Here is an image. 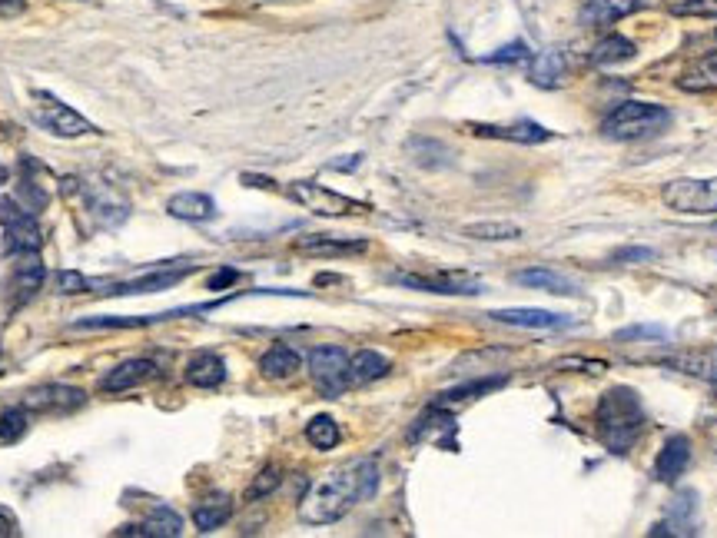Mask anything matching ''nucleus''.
Here are the masks:
<instances>
[{"label": "nucleus", "mask_w": 717, "mask_h": 538, "mask_svg": "<svg viewBox=\"0 0 717 538\" xmlns=\"http://www.w3.org/2000/svg\"><path fill=\"white\" fill-rule=\"evenodd\" d=\"M153 372H157V362H150V359L120 362L117 369H110L107 376L100 379V389H103V392H127V389H137V386H143L147 379H153Z\"/></svg>", "instance_id": "13"}, {"label": "nucleus", "mask_w": 717, "mask_h": 538, "mask_svg": "<svg viewBox=\"0 0 717 538\" xmlns=\"http://www.w3.org/2000/svg\"><path fill=\"white\" fill-rule=\"evenodd\" d=\"M299 253L306 256H352L366 253V240H339V236H306L296 243Z\"/></svg>", "instance_id": "24"}, {"label": "nucleus", "mask_w": 717, "mask_h": 538, "mask_svg": "<svg viewBox=\"0 0 717 538\" xmlns=\"http://www.w3.org/2000/svg\"><path fill=\"white\" fill-rule=\"evenodd\" d=\"M20 10H24V0H10V4H0V17L20 14Z\"/></svg>", "instance_id": "42"}, {"label": "nucleus", "mask_w": 717, "mask_h": 538, "mask_svg": "<svg viewBox=\"0 0 717 538\" xmlns=\"http://www.w3.org/2000/svg\"><path fill=\"white\" fill-rule=\"evenodd\" d=\"M27 432V412L24 409H7L0 416V442H14Z\"/></svg>", "instance_id": "34"}, {"label": "nucleus", "mask_w": 717, "mask_h": 538, "mask_svg": "<svg viewBox=\"0 0 717 538\" xmlns=\"http://www.w3.org/2000/svg\"><path fill=\"white\" fill-rule=\"evenodd\" d=\"M306 439L313 442V449L319 452H329L339 446V426L332 416H316L313 422L306 426Z\"/></svg>", "instance_id": "31"}, {"label": "nucleus", "mask_w": 717, "mask_h": 538, "mask_svg": "<svg viewBox=\"0 0 717 538\" xmlns=\"http://www.w3.org/2000/svg\"><path fill=\"white\" fill-rule=\"evenodd\" d=\"M565 57H561V50H545V54L535 57L532 64V84L545 87V90H555L565 84Z\"/></svg>", "instance_id": "27"}, {"label": "nucleus", "mask_w": 717, "mask_h": 538, "mask_svg": "<svg viewBox=\"0 0 717 538\" xmlns=\"http://www.w3.org/2000/svg\"><path fill=\"white\" fill-rule=\"evenodd\" d=\"M495 323L518 326V329H565L571 326V316L565 313H548V309H495L488 313Z\"/></svg>", "instance_id": "12"}, {"label": "nucleus", "mask_w": 717, "mask_h": 538, "mask_svg": "<svg viewBox=\"0 0 717 538\" xmlns=\"http://www.w3.org/2000/svg\"><path fill=\"white\" fill-rule=\"evenodd\" d=\"M694 509H698V495L681 492L671 505L668 522L654 525L651 535H698V522H694Z\"/></svg>", "instance_id": "16"}, {"label": "nucleus", "mask_w": 717, "mask_h": 538, "mask_svg": "<svg viewBox=\"0 0 717 538\" xmlns=\"http://www.w3.org/2000/svg\"><path fill=\"white\" fill-rule=\"evenodd\" d=\"M651 0H585L578 10V20L585 27H608L618 24L631 14H638L641 7H648Z\"/></svg>", "instance_id": "9"}, {"label": "nucleus", "mask_w": 717, "mask_h": 538, "mask_svg": "<svg viewBox=\"0 0 717 538\" xmlns=\"http://www.w3.org/2000/svg\"><path fill=\"white\" fill-rule=\"evenodd\" d=\"M57 293H64V296H74V293H83L87 289V279H83L80 273H70V269H64V273H57Z\"/></svg>", "instance_id": "37"}, {"label": "nucleus", "mask_w": 717, "mask_h": 538, "mask_svg": "<svg viewBox=\"0 0 717 538\" xmlns=\"http://www.w3.org/2000/svg\"><path fill=\"white\" fill-rule=\"evenodd\" d=\"M661 200L674 213L711 216V213H717V177H708V180H691V177L671 180V183H664Z\"/></svg>", "instance_id": "4"}, {"label": "nucleus", "mask_w": 717, "mask_h": 538, "mask_svg": "<svg viewBox=\"0 0 717 538\" xmlns=\"http://www.w3.org/2000/svg\"><path fill=\"white\" fill-rule=\"evenodd\" d=\"M674 17H717V0H678L671 4Z\"/></svg>", "instance_id": "35"}, {"label": "nucleus", "mask_w": 717, "mask_h": 538, "mask_svg": "<svg viewBox=\"0 0 717 538\" xmlns=\"http://www.w3.org/2000/svg\"><path fill=\"white\" fill-rule=\"evenodd\" d=\"M230 283H236V269H220V273L210 279V289H223Z\"/></svg>", "instance_id": "40"}, {"label": "nucleus", "mask_w": 717, "mask_h": 538, "mask_svg": "<svg viewBox=\"0 0 717 538\" xmlns=\"http://www.w3.org/2000/svg\"><path fill=\"white\" fill-rule=\"evenodd\" d=\"M515 283L542 289V293H552V296H578V286L571 283L568 276H561V273H555V269H548V266L522 269V273H515Z\"/></svg>", "instance_id": "19"}, {"label": "nucleus", "mask_w": 717, "mask_h": 538, "mask_svg": "<svg viewBox=\"0 0 717 538\" xmlns=\"http://www.w3.org/2000/svg\"><path fill=\"white\" fill-rule=\"evenodd\" d=\"M392 283L425 289V293H445V296H475L482 293V283L465 273H442V276H412V273H392Z\"/></svg>", "instance_id": "8"}, {"label": "nucleus", "mask_w": 717, "mask_h": 538, "mask_svg": "<svg viewBox=\"0 0 717 538\" xmlns=\"http://www.w3.org/2000/svg\"><path fill=\"white\" fill-rule=\"evenodd\" d=\"M289 196H293L299 206H306L309 213H316V216H346V213H359L362 210L359 200H349V196L332 193V190H326V186L309 183V180H299V183L289 186Z\"/></svg>", "instance_id": "6"}, {"label": "nucleus", "mask_w": 717, "mask_h": 538, "mask_svg": "<svg viewBox=\"0 0 717 538\" xmlns=\"http://www.w3.org/2000/svg\"><path fill=\"white\" fill-rule=\"evenodd\" d=\"M143 529H147V535H153V538H176V535H183V515L160 505V509H153L147 515Z\"/></svg>", "instance_id": "29"}, {"label": "nucleus", "mask_w": 717, "mask_h": 538, "mask_svg": "<svg viewBox=\"0 0 717 538\" xmlns=\"http://www.w3.org/2000/svg\"><path fill=\"white\" fill-rule=\"evenodd\" d=\"M498 386H505V376H492V379H478V382H469V386H459L452 392H445V396L435 402V406H455V402H469V399H478L485 396V392H492Z\"/></svg>", "instance_id": "30"}, {"label": "nucleus", "mask_w": 717, "mask_h": 538, "mask_svg": "<svg viewBox=\"0 0 717 538\" xmlns=\"http://www.w3.org/2000/svg\"><path fill=\"white\" fill-rule=\"evenodd\" d=\"M668 123H671L668 107L644 103V100H625L605 117L601 133H605L608 140L628 143V140H648V137H654V133H661Z\"/></svg>", "instance_id": "3"}, {"label": "nucleus", "mask_w": 717, "mask_h": 538, "mask_svg": "<svg viewBox=\"0 0 717 538\" xmlns=\"http://www.w3.org/2000/svg\"><path fill=\"white\" fill-rule=\"evenodd\" d=\"M528 57H532V50H528L522 40H515V44H508L498 50V54L488 57V64H518V60H528Z\"/></svg>", "instance_id": "36"}, {"label": "nucleus", "mask_w": 717, "mask_h": 538, "mask_svg": "<svg viewBox=\"0 0 717 538\" xmlns=\"http://www.w3.org/2000/svg\"><path fill=\"white\" fill-rule=\"evenodd\" d=\"M166 210H170V216H176V220L203 223V220H213L216 216V200L206 193H176V196H170Z\"/></svg>", "instance_id": "18"}, {"label": "nucleus", "mask_w": 717, "mask_h": 538, "mask_svg": "<svg viewBox=\"0 0 717 538\" xmlns=\"http://www.w3.org/2000/svg\"><path fill=\"white\" fill-rule=\"evenodd\" d=\"M233 515V499L230 495H213V499H206L203 505H196L193 512V522L200 532H216L220 525L230 522Z\"/></svg>", "instance_id": "26"}, {"label": "nucleus", "mask_w": 717, "mask_h": 538, "mask_svg": "<svg viewBox=\"0 0 717 538\" xmlns=\"http://www.w3.org/2000/svg\"><path fill=\"white\" fill-rule=\"evenodd\" d=\"M379 489V465L376 459H356L342 469L329 472L299 505V519L306 525H332L346 515L352 505L372 499Z\"/></svg>", "instance_id": "1"}, {"label": "nucleus", "mask_w": 717, "mask_h": 538, "mask_svg": "<svg viewBox=\"0 0 717 538\" xmlns=\"http://www.w3.org/2000/svg\"><path fill=\"white\" fill-rule=\"evenodd\" d=\"M299 366H303V359H299L296 349L286 343L269 346L263 359H259V372H263L266 379H293Z\"/></svg>", "instance_id": "21"}, {"label": "nucleus", "mask_w": 717, "mask_h": 538, "mask_svg": "<svg viewBox=\"0 0 717 538\" xmlns=\"http://www.w3.org/2000/svg\"><path fill=\"white\" fill-rule=\"evenodd\" d=\"M37 100H40L37 123L40 127H47L50 133H57V137H87V133H93L90 120H83L80 113L64 107L60 100L47 97V93H37Z\"/></svg>", "instance_id": "7"}, {"label": "nucleus", "mask_w": 717, "mask_h": 538, "mask_svg": "<svg viewBox=\"0 0 717 538\" xmlns=\"http://www.w3.org/2000/svg\"><path fill=\"white\" fill-rule=\"evenodd\" d=\"M635 44H631L628 37H621V34H608V37H601L595 47H591V64H598V67H615V64H625V60L635 57Z\"/></svg>", "instance_id": "25"}, {"label": "nucleus", "mask_w": 717, "mask_h": 538, "mask_svg": "<svg viewBox=\"0 0 717 538\" xmlns=\"http://www.w3.org/2000/svg\"><path fill=\"white\" fill-rule=\"evenodd\" d=\"M648 260H654V250H648V246H631V250L615 253V263H648Z\"/></svg>", "instance_id": "39"}, {"label": "nucleus", "mask_w": 717, "mask_h": 538, "mask_svg": "<svg viewBox=\"0 0 717 538\" xmlns=\"http://www.w3.org/2000/svg\"><path fill=\"white\" fill-rule=\"evenodd\" d=\"M24 406L37 412H70L83 406V392L74 386H44V389L27 392Z\"/></svg>", "instance_id": "14"}, {"label": "nucleus", "mask_w": 717, "mask_h": 538, "mask_svg": "<svg viewBox=\"0 0 717 538\" xmlns=\"http://www.w3.org/2000/svg\"><path fill=\"white\" fill-rule=\"evenodd\" d=\"M279 482H283V475H279L276 465H266V469L253 479V485H249V489H246V499H249V502L266 499L269 492H276V489H279Z\"/></svg>", "instance_id": "32"}, {"label": "nucleus", "mask_w": 717, "mask_h": 538, "mask_svg": "<svg viewBox=\"0 0 717 538\" xmlns=\"http://www.w3.org/2000/svg\"><path fill=\"white\" fill-rule=\"evenodd\" d=\"M469 240H485V243H498V240H518L522 230H518L515 223H505V220H485V223H469L462 230Z\"/></svg>", "instance_id": "28"}, {"label": "nucleus", "mask_w": 717, "mask_h": 538, "mask_svg": "<svg viewBox=\"0 0 717 538\" xmlns=\"http://www.w3.org/2000/svg\"><path fill=\"white\" fill-rule=\"evenodd\" d=\"M691 465V439L688 436H671L661 446L658 459H654V479L658 482H678Z\"/></svg>", "instance_id": "10"}, {"label": "nucleus", "mask_w": 717, "mask_h": 538, "mask_svg": "<svg viewBox=\"0 0 717 538\" xmlns=\"http://www.w3.org/2000/svg\"><path fill=\"white\" fill-rule=\"evenodd\" d=\"M193 269H160V273H150L143 279H133V283H120L117 289H110V293L117 296H140V293H163V289H170L176 283H183L186 276H190Z\"/></svg>", "instance_id": "20"}, {"label": "nucleus", "mask_w": 717, "mask_h": 538, "mask_svg": "<svg viewBox=\"0 0 717 538\" xmlns=\"http://www.w3.org/2000/svg\"><path fill=\"white\" fill-rule=\"evenodd\" d=\"M226 379V362L216 353H200L190 359L186 366V382H193L196 389H216Z\"/></svg>", "instance_id": "23"}, {"label": "nucleus", "mask_w": 717, "mask_h": 538, "mask_svg": "<svg viewBox=\"0 0 717 538\" xmlns=\"http://www.w3.org/2000/svg\"><path fill=\"white\" fill-rule=\"evenodd\" d=\"M40 283H44V266H40L34 256H30V260L20 263V273H17V286L24 289V299L34 296L37 289H40Z\"/></svg>", "instance_id": "33"}, {"label": "nucleus", "mask_w": 717, "mask_h": 538, "mask_svg": "<svg viewBox=\"0 0 717 538\" xmlns=\"http://www.w3.org/2000/svg\"><path fill=\"white\" fill-rule=\"evenodd\" d=\"M472 133H478V137H492V140H512V143H545V140H552V130L538 127V123H532V120L512 123V127L472 123Z\"/></svg>", "instance_id": "15"}, {"label": "nucleus", "mask_w": 717, "mask_h": 538, "mask_svg": "<svg viewBox=\"0 0 717 538\" xmlns=\"http://www.w3.org/2000/svg\"><path fill=\"white\" fill-rule=\"evenodd\" d=\"M664 366H671L674 372H684V376H694L701 382H711L717 386V349H681L664 359Z\"/></svg>", "instance_id": "11"}, {"label": "nucleus", "mask_w": 717, "mask_h": 538, "mask_svg": "<svg viewBox=\"0 0 717 538\" xmlns=\"http://www.w3.org/2000/svg\"><path fill=\"white\" fill-rule=\"evenodd\" d=\"M10 535H17V519L0 509V538H10Z\"/></svg>", "instance_id": "41"}, {"label": "nucleus", "mask_w": 717, "mask_h": 538, "mask_svg": "<svg viewBox=\"0 0 717 538\" xmlns=\"http://www.w3.org/2000/svg\"><path fill=\"white\" fill-rule=\"evenodd\" d=\"M7 183V170L4 167H0V186H4Z\"/></svg>", "instance_id": "43"}, {"label": "nucleus", "mask_w": 717, "mask_h": 538, "mask_svg": "<svg viewBox=\"0 0 717 538\" xmlns=\"http://www.w3.org/2000/svg\"><path fill=\"white\" fill-rule=\"evenodd\" d=\"M668 333H664L661 326H631V329H621V333L615 336L618 343H625V339H664Z\"/></svg>", "instance_id": "38"}, {"label": "nucleus", "mask_w": 717, "mask_h": 538, "mask_svg": "<svg viewBox=\"0 0 717 538\" xmlns=\"http://www.w3.org/2000/svg\"><path fill=\"white\" fill-rule=\"evenodd\" d=\"M392 362L376 353V349H362V353L349 356V386H366V382H376L382 376H389Z\"/></svg>", "instance_id": "22"}, {"label": "nucleus", "mask_w": 717, "mask_h": 538, "mask_svg": "<svg viewBox=\"0 0 717 538\" xmlns=\"http://www.w3.org/2000/svg\"><path fill=\"white\" fill-rule=\"evenodd\" d=\"M678 90H684V93H714L717 90V50L698 57L691 67L681 70Z\"/></svg>", "instance_id": "17"}, {"label": "nucleus", "mask_w": 717, "mask_h": 538, "mask_svg": "<svg viewBox=\"0 0 717 538\" xmlns=\"http://www.w3.org/2000/svg\"><path fill=\"white\" fill-rule=\"evenodd\" d=\"M595 426H598V436L605 442L608 452L628 455L635 449L638 436L644 432V406H641L638 392L628 386L608 389L595 409Z\"/></svg>", "instance_id": "2"}, {"label": "nucleus", "mask_w": 717, "mask_h": 538, "mask_svg": "<svg viewBox=\"0 0 717 538\" xmlns=\"http://www.w3.org/2000/svg\"><path fill=\"white\" fill-rule=\"evenodd\" d=\"M309 376L322 389V396L336 399L349 389V353L339 346H319L309 353Z\"/></svg>", "instance_id": "5"}]
</instances>
